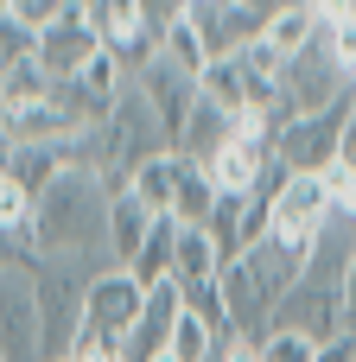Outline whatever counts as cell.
Wrapping results in <instances>:
<instances>
[{"label":"cell","instance_id":"2","mask_svg":"<svg viewBox=\"0 0 356 362\" xmlns=\"http://www.w3.org/2000/svg\"><path fill=\"white\" fill-rule=\"evenodd\" d=\"M115 274V267H108ZM38 280V331H45V362H70L76 337H83V312H89V286L102 280L96 267H76V261H38L32 267Z\"/></svg>","mask_w":356,"mask_h":362},{"label":"cell","instance_id":"22","mask_svg":"<svg viewBox=\"0 0 356 362\" xmlns=\"http://www.w3.org/2000/svg\"><path fill=\"white\" fill-rule=\"evenodd\" d=\"M13 153H19V146H13V140H6V127H0V185L13 178Z\"/></svg>","mask_w":356,"mask_h":362},{"label":"cell","instance_id":"8","mask_svg":"<svg viewBox=\"0 0 356 362\" xmlns=\"http://www.w3.org/2000/svg\"><path fill=\"white\" fill-rule=\"evenodd\" d=\"M140 312H147V286L134 280V274H102L96 286H89V312H83V331H96V337H108V344H121L127 350V337H134V325H140Z\"/></svg>","mask_w":356,"mask_h":362},{"label":"cell","instance_id":"19","mask_svg":"<svg viewBox=\"0 0 356 362\" xmlns=\"http://www.w3.org/2000/svg\"><path fill=\"white\" fill-rule=\"evenodd\" d=\"M261 362H318V344L312 337H293V331H268Z\"/></svg>","mask_w":356,"mask_h":362},{"label":"cell","instance_id":"15","mask_svg":"<svg viewBox=\"0 0 356 362\" xmlns=\"http://www.w3.org/2000/svg\"><path fill=\"white\" fill-rule=\"evenodd\" d=\"M223 267H217V248H210V235L204 229H178V261H172V280L178 286H197V280H217Z\"/></svg>","mask_w":356,"mask_h":362},{"label":"cell","instance_id":"9","mask_svg":"<svg viewBox=\"0 0 356 362\" xmlns=\"http://www.w3.org/2000/svg\"><path fill=\"white\" fill-rule=\"evenodd\" d=\"M134 83H140V95L153 102V115H159V127H166L172 153H178V140H185V121H191V108H197L204 83H197V76H185L178 64H166V57H153V64H147Z\"/></svg>","mask_w":356,"mask_h":362},{"label":"cell","instance_id":"21","mask_svg":"<svg viewBox=\"0 0 356 362\" xmlns=\"http://www.w3.org/2000/svg\"><path fill=\"white\" fill-rule=\"evenodd\" d=\"M344 325H350V337H356V261H350V274H344Z\"/></svg>","mask_w":356,"mask_h":362},{"label":"cell","instance_id":"3","mask_svg":"<svg viewBox=\"0 0 356 362\" xmlns=\"http://www.w3.org/2000/svg\"><path fill=\"white\" fill-rule=\"evenodd\" d=\"M159 153H172V140H166L153 102L140 95V83H127V89L115 95L108 121H102V178H108V185H127V178H134L147 159H159Z\"/></svg>","mask_w":356,"mask_h":362},{"label":"cell","instance_id":"20","mask_svg":"<svg viewBox=\"0 0 356 362\" xmlns=\"http://www.w3.org/2000/svg\"><path fill=\"white\" fill-rule=\"evenodd\" d=\"M338 165L356 178V108H350V121H344V146H338Z\"/></svg>","mask_w":356,"mask_h":362},{"label":"cell","instance_id":"18","mask_svg":"<svg viewBox=\"0 0 356 362\" xmlns=\"http://www.w3.org/2000/svg\"><path fill=\"white\" fill-rule=\"evenodd\" d=\"M159 57H166V64H178V70H185V76H197V83H204V70H210V51H204V38L191 32V19H178V25L166 32Z\"/></svg>","mask_w":356,"mask_h":362},{"label":"cell","instance_id":"6","mask_svg":"<svg viewBox=\"0 0 356 362\" xmlns=\"http://www.w3.org/2000/svg\"><path fill=\"white\" fill-rule=\"evenodd\" d=\"M344 121H350V108H338V115H312V121H287L280 140H274V159H280L293 178H325V172L338 165Z\"/></svg>","mask_w":356,"mask_h":362},{"label":"cell","instance_id":"10","mask_svg":"<svg viewBox=\"0 0 356 362\" xmlns=\"http://www.w3.org/2000/svg\"><path fill=\"white\" fill-rule=\"evenodd\" d=\"M153 223H159V216H153L127 185H115V204H108V255H115V267H121V274L140 261V248H147Z\"/></svg>","mask_w":356,"mask_h":362},{"label":"cell","instance_id":"1","mask_svg":"<svg viewBox=\"0 0 356 362\" xmlns=\"http://www.w3.org/2000/svg\"><path fill=\"white\" fill-rule=\"evenodd\" d=\"M108 204H115V185L102 172H89V165H70L38 197V216H32L38 261H76V267L108 274L115 267V255H108Z\"/></svg>","mask_w":356,"mask_h":362},{"label":"cell","instance_id":"17","mask_svg":"<svg viewBox=\"0 0 356 362\" xmlns=\"http://www.w3.org/2000/svg\"><path fill=\"white\" fill-rule=\"evenodd\" d=\"M318 13H325V45H331V57L350 70V83H356V6L350 0H318Z\"/></svg>","mask_w":356,"mask_h":362},{"label":"cell","instance_id":"16","mask_svg":"<svg viewBox=\"0 0 356 362\" xmlns=\"http://www.w3.org/2000/svg\"><path fill=\"white\" fill-rule=\"evenodd\" d=\"M223 344H229V331H217V325H204L197 312H185V318H178V331H172V350H166V356H178V362H210Z\"/></svg>","mask_w":356,"mask_h":362},{"label":"cell","instance_id":"11","mask_svg":"<svg viewBox=\"0 0 356 362\" xmlns=\"http://www.w3.org/2000/svg\"><path fill=\"white\" fill-rule=\"evenodd\" d=\"M325 38V13L312 6V0H280L274 6V19H268V51L280 57V64H293L299 51H312Z\"/></svg>","mask_w":356,"mask_h":362},{"label":"cell","instance_id":"5","mask_svg":"<svg viewBox=\"0 0 356 362\" xmlns=\"http://www.w3.org/2000/svg\"><path fill=\"white\" fill-rule=\"evenodd\" d=\"M89 32H96V45H102L127 76H140V70L159 57V38H153L140 0H89Z\"/></svg>","mask_w":356,"mask_h":362},{"label":"cell","instance_id":"7","mask_svg":"<svg viewBox=\"0 0 356 362\" xmlns=\"http://www.w3.org/2000/svg\"><path fill=\"white\" fill-rule=\"evenodd\" d=\"M96 57H102V45H96V32H89V0H64V19L38 38L45 76H51V83H76Z\"/></svg>","mask_w":356,"mask_h":362},{"label":"cell","instance_id":"13","mask_svg":"<svg viewBox=\"0 0 356 362\" xmlns=\"http://www.w3.org/2000/svg\"><path fill=\"white\" fill-rule=\"evenodd\" d=\"M172 261H178V216H159V223H153V235H147V248H140V261H134L127 274L153 293L159 280H172Z\"/></svg>","mask_w":356,"mask_h":362},{"label":"cell","instance_id":"23","mask_svg":"<svg viewBox=\"0 0 356 362\" xmlns=\"http://www.w3.org/2000/svg\"><path fill=\"white\" fill-rule=\"evenodd\" d=\"M0 362H6V356H0Z\"/></svg>","mask_w":356,"mask_h":362},{"label":"cell","instance_id":"4","mask_svg":"<svg viewBox=\"0 0 356 362\" xmlns=\"http://www.w3.org/2000/svg\"><path fill=\"white\" fill-rule=\"evenodd\" d=\"M38 261L0 267V356L6 362H45V331H38Z\"/></svg>","mask_w":356,"mask_h":362},{"label":"cell","instance_id":"12","mask_svg":"<svg viewBox=\"0 0 356 362\" xmlns=\"http://www.w3.org/2000/svg\"><path fill=\"white\" fill-rule=\"evenodd\" d=\"M178 178H185V159H178V153H159V159H147V165L127 178V191H134L153 216H172V204H178Z\"/></svg>","mask_w":356,"mask_h":362},{"label":"cell","instance_id":"14","mask_svg":"<svg viewBox=\"0 0 356 362\" xmlns=\"http://www.w3.org/2000/svg\"><path fill=\"white\" fill-rule=\"evenodd\" d=\"M217 197H223V191L210 185V172L185 159V178H178V204H172L178 229H210V210H217Z\"/></svg>","mask_w":356,"mask_h":362}]
</instances>
